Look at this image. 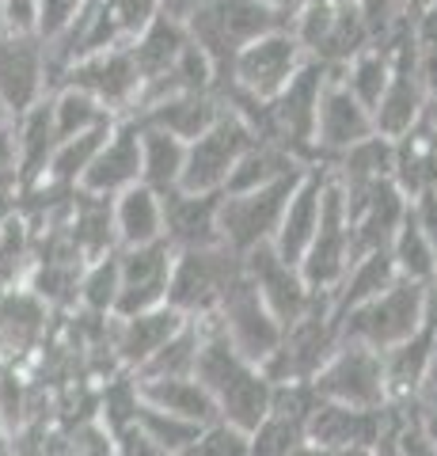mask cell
<instances>
[{
    "mask_svg": "<svg viewBox=\"0 0 437 456\" xmlns=\"http://www.w3.org/2000/svg\"><path fill=\"white\" fill-rule=\"evenodd\" d=\"M202 323H206V338H202V354H198V365H194V377H198L202 388L214 395L221 422L251 434L263 422L266 411H271L274 384L263 377V369L255 362H247L244 354L224 338L221 323L214 316H206Z\"/></svg>",
    "mask_w": 437,
    "mask_h": 456,
    "instance_id": "6da1fadb",
    "label": "cell"
},
{
    "mask_svg": "<svg viewBox=\"0 0 437 456\" xmlns=\"http://www.w3.org/2000/svg\"><path fill=\"white\" fill-rule=\"evenodd\" d=\"M281 27H289V16H281L278 8L263 4V0H209L202 12H194L187 20V35L214 65L217 84L229 80V69L239 50L263 35L281 31Z\"/></svg>",
    "mask_w": 437,
    "mask_h": 456,
    "instance_id": "7a4b0ae2",
    "label": "cell"
},
{
    "mask_svg": "<svg viewBox=\"0 0 437 456\" xmlns=\"http://www.w3.org/2000/svg\"><path fill=\"white\" fill-rule=\"evenodd\" d=\"M426 301H430V285L396 278L384 293L369 297L365 305L350 308L338 320V342H358L376 354H388L392 346L411 338L422 320H426Z\"/></svg>",
    "mask_w": 437,
    "mask_h": 456,
    "instance_id": "3957f363",
    "label": "cell"
},
{
    "mask_svg": "<svg viewBox=\"0 0 437 456\" xmlns=\"http://www.w3.org/2000/svg\"><path fill=\"white\" fill-rule=\"evenodd\" d=\"M335 69L308 61L301 65V73L281 88L271 103H266V134L263 141H271L281 152H289L297 164L312 167L320 164L316 156V107H320V92Z\"/></svg>",
    "mask_w": 437,
    "mask_h": 456,
    "instance_id": "277c9868",
    "label": "cell"
},
{
    "mask_svg": "<svg viewBox=\"0 0 437 456\" xmlns=\"http://www.w3.org/2000/svg\"><path fill=\"white\" fill-rule=\"evenodd\" d=\"M289 31L301 42L304 57L328 69H343L354 53L373 46L369 23L354 0H304L293 12Z\"/></svg>",
    "mask_w": 437,
    "mask_h": 456,
    "instance_id": "5b68a950",
    "label": "cell"
},
{
    "mask_svg": "<svg viewBox=\"0 0 437 456\" xmlns=\"http://www.w3.org/2000/svg\"><path fill=\"white\" fill-rule=\"evenodd\" d=\"M239 270H244V255L229 251L224 244L175 251L164 305L175 308L179 316H187V320L214 316L217 305H221V297H224V289L236 281Z\"/></svg>",
    "mask_w": 437,
    "mask_h": 456,
    "instance_id": "8992f818",
    "label": "cell"
},
{
    "mask_svg": "<svg viewBox=\"0 0 437 456\" xmlns=\"http://www.w3.org/2000/svg\"><path fill=\"white\" fill-rule=\"evenodd\" d=\"M422 103H426V73H422V50L415 42L411 20L396 27V35L388 38V84L384 95L373 110V126L384 137H403L418 130L422 122Z\"/></svg>",
    "mask_w": 437,
    "mask_h": 456,
    "instance_id": "52a82bcc",
    "label": "cell"
},
{
    "mask_svg": "<svg viewBox=\"0 0 437 456\" xmlns=\"http://www.w3.org/2000/svg\"><path fill=\"white\" fill-rule=\"evenodd\" d=\"M301 175L304 171H293V175L278 179V183H266V187H259V191L221 194V209H217L221 244L229 251H236V255H247L259 244H271L274 232H278L281 209H286L289 194L297 191Z\"/></svg>",
    "mask_w": 437,
    "mask_h": 456,
    "instance_id": "ba28073f",
    "label": "cell"
},
{
    "mask_svg": "<svg viewBox=\"0 0 437 456\" xmlns=\"http://www.w3.org/2000/svg\"><path fill=\"white\" fill-rule=\"evenodd\" d=\"M335 346H338V323L331 320V305L323 297L304 320L281 331L274 354L259 369L271 384H312V377L328 365Z\"/></svg>",
    "mask_w": 437,
    "mask_h": 456,
    "instance_id": "9c48e42d",
    "label": "cell"
},
{
    "mask_svg": "<svg viewBox=\"0 0 437 456\" xmlns=\"http://www.w3.org/2000/svg\"><path fill=\"white\" fill-rule=\"evenodd\" d=\"M255 145V134L247 130V122L224 107L221 118L209 126L202 137L187 141V160H182L179 191L187 194H221L229 171L236 160Z\"/></svg>",
    "mask_w": 437,
    "mask_h": 456,
    "instance_id": "30bf717a",
    "label": "cell"
},
{
    "mask_svg": "<svg viewBox=\"0 0 437 456\" xmlns=\"http://www.w3.org/2000/svg\"><path fill=\"white\" fill-rule=\"evenodd\" d=\"M53 88H80L103 110L115 114V118H130L137 107V95H141V73H137L130 50L115 46V50H100V53L69 61Z\"/></svg>",
    "mask_w": 437,
    "mask_h": 456,
    "instance_id": "8fae6325",
    "label": "cell"
},
{
    "mask_svg": "<svg viewBox=\"0 0 437 456\" xmlns=\"http://www.w3.org/2000/svg\"><path fill=\"white\" fill-rule=\"evenodd\" d=\"M304 61L308 57L301 50V42L293 38L289 27H281V31L263 35L251 42V46L239 50L229 69V80H217V84H232V88L259 99V103H271V99L301 73Z\"/></svg>",
    "mask_w": 437,
    "mask_h": 456,
    "instance_id": "7c38bea8",
    "label": "cell"
},
{
    "mask_svg": "<svg viewBox=\"0 0 437 456\" xmlns=\"http://www.w3.org/2000/svg\"><path fill=\"white\" fill-rule=\"evenodd\" d=\"M354 263V244H350V224H346V202H343V191L338 183L328 179L323 187V202H320V224H316V236L308 244L304 259H301V278L312 293L328 297L343 274Z\"/></svg>",
    "mask_w": 437,
    "mask_h": 456,
    "instance_id": "4fadbf2b",
    "label": "cell"
},
{
    "mask_svg": "<svg viewBox=\"0 0 437 456\" xmlns=\"http://www.w3.org/2000/svg\"><path fill=\"white\" fill-rule=\"evenodd\" d=\"M312 392L350 407H392L384 388V362L376 350L358 342H338L328 365L312 377Z\"/></svg>",
    "mask_w": 437,
    "mask_h": 456,
    "instance_id": "5bb4252c",
    "label": "cell"
},
{
    "mask_svg": "<svg viewBox=\"0 0 437 456\" xmlns=\"http://www.w3.org/2000/svg\"><path fill=\"white\" fill-rule=\"evenodd\" d=\"M407 411L411 407H350L316 395L308 415V441L338 449H376V441L396 430Z\"/></svg>",
    "mask_w": 437,
    "mask_h": 456,
    "instance_id": "9a60e30c",
    "label": "cell"
},
{
    "mask_svg": "<svg viewBox=\"0 0 437 456\" xmlns=\"http://www.w3.org/2000/svg\"><path fill=\"white\" fill-rule=\"evenodd\" d=\"M214 320L221 323L224 338H229L232 346L255 365H263L266 358H271L278 338H281V323L259 301V293H255V285H251L247 270H239L236 281L224 289Z\"/></svg>",
    "mask_w": 437,
    "mask_h": 456,
    "instance_id": "2e32d148",
    "label": "cell"
},
{
    "mask_svg": "<svg viewBox=\"0 0 437 456\" xmlns=\"http://www.w3.org/2000/svg\"><path fill=\"white\" fill-rule=\"evenodd\" d=\"M244 270H247L251 285H255L259 301L266 305V312H271V316L281 323V331L293 327L297 320H304L308 312L323 301V293L308 289L304 278H301V270L281 259L271 244H259L255 251H247L244 255Z\"/></svg>",
    "mask_w": 437,
    "mask_h": 456,
    "instance_id": "e0dca14e",
    "label": "cell"
},
{
    "mask_svg": "<svg viewBox=\"0 0 437 456\" xmlns=\"http://www.w3.org/2000/svg\"><path fill=\"white\" fill-rule=\"evenodd\" d=\"M50 95V61L46 42L38 35L8 31L0 38V103L12 118L31 110L38 99Z\"/></svg>",
    "mask_w": 437,
    "mask_h": 456,
    "instance_id": "ac0fdd59",
    "label": "cell"
},
{
    "mask_svg": "<svg viewBox=\"0 0 437 456\" xmlns=\"http://www.w3.org/2000/svg\"><path fill=\"white\" fill-rule=\"evenodd\" d=\"M175 248L167 240L145 248H118V301L115 316H137V312L160 308L167 297Z\"/></svg>",
    "mask_w": 437,
    "mask_h": 456,
    "instance_id": "d6986e66",
    "label": "cell"
},
{
    "mask_svg": "<svg viewBox=\"0 0 437 456\" xmlns=\"http://www.w3.org/2000/svg\"><path fill=\"white\" fill-rule=\"evenodd\" d=\"M373 134H376L373 114L343 88L338 69H335L328 77V84H323L320 107H316V156H320V164L331 167L335 156H343L350 145H358V141L373 137Z\"/></svg>",
    "mask_w": 437,
    "mask_h": 456,
    "instance_id": "ffe728a7",
    "label": "cell"
},
{
    "mask_svg": "<svg viewBox=\"0 0 437 456\" xmlns=\"http://www.w3.org/2000/svg\"><path fill=\"white\" fill-rule=\"evenodd\" d=\"M50 331V305L27 289L12 285L0 289V358L20 369L27 358L42 350V338Z\"/></svg>",
    "mask_w": 437,
    "mask_h": 456,
    "instance_id": "44dd1931",
    "label": "cell"
},
{
    "mask_svg": "<svg viewBox=\"0 0 437 456\" xmlns=\"http://www.w3.org/2000/svg\"><path fill=\"white\" fill-rule=\"evenodd\" d=\"M328 179H331V167L328 164L304 167L297 191L289 194L286 209H281V221H278V232L271 240V248L286 263H293V266H301L304 251H308V244H312V236H316L320 202H323V187H328Z\"/></svg>",
    "mask_w": 437,
    "mask_h": 456,
    "instance_id": "7402d4cb",
    "label": "cell"
},
{
    "mask_svg": "<svg viewBox=\"0 0 437 456\" xmlns=\"http://www.w3.org/2000/svg\"><path fill=\"white\" fill-rule=\"evenodd\" d=\"M134 183H141V134L130 118H118L110 126L103 149L95 152L92 167L84 171L77 191L100 194V198H118L122 191H130Z\"/></svg>",
    "mask_w": 437,
    "mask_h": 456,
    "instance_id": "603a6c76",
    "label": "cell"
},
{
    "mask_svg": "<svg viewBox=\"0 0 437 456\" xmlns=\"http://www.w3.org/2000/svg\"><path fill=\"white\" fill-rule=\"evenodd\" d=\"M182 323H187V316H179L167 305L137 312V316H115L110 320V350H115V358L125 373H137Z\"/></svg>",
    "mask_w": 437,
    "mask_h": 456,
    "instance_id": "cb8c5ba5",
    "label": "cell"
},
{
    "mask_svg": "<svg viewBox=\"0 0 437 456\" xmlns=\"http://www.w3.org/2000/svg\"><path fill=\"white\" fill-rule=\"evenodd\" d=\"M160 202H164V240L175 251L221 244V232H217L221 194H187L175 187L160 194Z\"/></svg>",
    "mask_w": 437,
    "mask_h": 456,
    "instance_id": "d4e9b609",
    "label": "cell"
},
{
    "mask_svg": "<svg viewBox=\"0 0 437 456\" xmlns=\"http://www.w3.org/2000/svg\"><path fill=\"white\" fill-rule=\"evenodd\" d=\"M224 114V103L221 95L209 88V92H187V95H172V99H160V103H149L134 110L130 118L137 126H149V130H164L179 137L182 145L194 137H202L209 126H214L217 118Z\"/></svg>",
    "mask_w": 437,
    "mask_h": 456,
    "instance_id": "484cf974",
    "label": "cell"
},
{
    "mask_svg": "<svg viewBox=\"0 0 437 456\" xmlns=\"http://www.w3.org/2000/svg\"><path fill=\"white\" fill-rule=\"evenodd\" d=\"M110 213H115L118 248H145L164 240V202L145 183H134L130 191L110 198Z\"/></svg>",
    "mask_w": 437,
    "mask_h": 456,
    "instance_id": "4316f807",
    "label": "cell"
},
{
    "mask_svg": "<svg viewBox=\"0 0 437 456\" xmlns=\"http://www.w3.org/2000/svg\"><path fill=\"white\" fill-rule=\"evenodd\" d=\"M190 46V35H187V23H175V20H167V16H152L149 27L141 31L130 46V57H134V65H137V73H141V88L152 80H160L167 69H175V61L182 57V50Z\"/></svg>",
    "mask_w": 437,
    "mask_h": 456,
    "instance_id": "83f0119b",
    "label": "cell"
},
{
    "mask_svg": "<svg viewBox=\"0 0 437 456\" xmlns=\"http://www.w3.org/2000/svg\"><path fill=\"white\" fill-rule=\"evenodd\" d=\"M137 395H141V403H149V407H157V411H167V415H179V419H187V422H198V426L221 422V411L214 403V395L202 388L198 377L137 380Z\"/></svg>",
    "mask_w": 437,
    "mask_h": 456,
    "instance_id": "f1b7e54d",
    "label": "cell"
},
{
    "mask_svg": "<svg viewBox=\"0 0 437 456\" xmlns=\"http://www.w3.org/2000/svg\"><path fill=\"white\" fill-rule=\"evenodd\" d=\"M16 126V149H20V191L35 187L46 175V164L53 149H58V134H53V110L50 95L38 99L31 110H23L20 118H12Z\"/></svg>",
    "mask_w": 437,
    "mask_h": 456,
    "instance_id": "f546056e",
    "label": "cell"
},
{
    "mask_svg": "<svg viewBox=\"0 0 437 456\" xmlns=\"http://www.w3.org/2000/svg\"><path fill=\"white\" fill-rule=\"evenodd\" d=\"M396 263H392V251H369V255H361V259L350 263V270L343 274V281L335 285V289L328 293V305H331V320L338 323L346 316L350 308H358L365 305L369 297L376 293H384L392 281H396Z\"/></svg>",
    "mask_w": 437,
    "mask_h": 456,
    "instance_id": "4dcf8cb0",
    "label": "cell"
},
{
    "mask_svg": "<svg viewBox=\"0 0 437 456\" xmlns=\"http://www.w3.org/2000/svg\"><path fill=\"white\" fill-rule=\"evenodd\" d=\"M137 134H141V183L157 194L175 191L182 175V160H187V145L164 130H149V126H137Z\"/></svg>",
    "mask_w": 437,
    "mask_h": 456,
    "instance_id": "1f68e13d",
    "label": "cell"
},
{
    "mask_svg": "<svg viewBox=\"0 0 437 456\" xmlns=\"http://www.w3.org/2000/svg\"><path fill=\"white\" fill-rule=\"evenodd\" d=\"M293 171H304V164H297L289 152H281L271 141H255L244 156L236 160V167L229 171L224 179V191L221 194H247V191H259L266 183H278L293 175Z\"/></svg>",
    "mask_w": 437,
    "mask_h": 456,
    "instance_id": "d6a6232c",
    "label": "cell"
},
{
    "mask_svg": "<svg viewBox=\"0 0 437 456\" xmlns=\"http://www.w3.org/2000/svg\"><path fill=\"white\" fill-rule=\"evenodd\" d=\"M202 338H206V323L202 320H187L179 331L152 354V358L137 369V380H164V377H194L202 354Z\"/></svg>",
    "mask_w": 437,
    "mask_h": 456,
    "instance_id": "836d02e7",
    "label": "cell"
},
{
    "mask_svg": "<svg viewBox=\"0 0 437 456\" xmlns=\"http://www.w3.org/2000/svg\"><path fill=\"white\" fill-rule=\"evenodd\" d=\"M392 263H396V274L407 281H418V285H433L437 281V259H433V248L422 224L415 221V209L407 206V217L400 221L396 236H392Z\"/></svg>",
    "mask_w": 437,
    "mask_h": 456,
    "instance_id": "e575fe53",
    "label": "cell"
},
{
    "mask_svg": "<svg viewBox=\"0 0 437 456\" xmlns=\"http://www.w3.org/2000/svg\"><path fill=\"white\" fill-rule=\"evenodd\" d=\"M110 126H115V122L95 126V130H88V134H77V137L58 141V149H53L50 164H46V175H42V179H46V183H58V187H80L84 171L92 167L95 152L103 149Z\"/></svg>",
    "mask_w": 437,
    "mask_h": 456,
    "instance_id": "d590c367",
    "label": "cell"
},
{
    "mask_svg": "<svg viewBox=\"0 0 437 456\" xmlns=\"http://www.w3.org/2000/svg\"><path fill=\"white\" fill-rule=\"evenodd\" d=\"M35 255H38V240L31 224L16 209H8L0 217V289H12V285H20L31 274Z\"/></svg>",
    "mask_w": 437,
    "mask_h": 456,
    "instance_id": "8d00e7d4",
    "label": "cell"
},
{
    "mask_svg": "<svg viewBox=\"0 0 437 456\" xmlns=\"http://www.w3.org/2000/svg\"><path fill=\"white\" fill-rule=\"evenodd\" d=\"M338 80H343V88L373 114L380 95H384V84H388V46H365L361 53H354L343 69H338Z\"/></svg>",
    "mask_w": 437,
    "mask_h": 456,
    "instance_id": "74e56055",
    "label": "cell"
},
{
    "mask_svg": "<svg viewBox=\"0 0 437 456\" xmlns=\"http://www.w3.org/2000/svg\"><path fill=\"white\" fill-rule=\"evenodd\" d=\"M50 110H53V134H58V141L88 134V130H95V126L118 122L115 114L103 110L92 95H84L80 88H53L50 92Z\"/></svg>",
    "mask_w": 437,
    "mask_h": 456,
    "instance_id": "f35d334b",
    "label": "cell"
},
{
    "mask_svg": "<svg viewBox=\"0 0 437 456\" xmlns=\"http://www.w3.org/2000/svg\"><path fill=\"white\" fill-rule=\"evenodd\" d=\"M115 301H118V251H107L100 259L84 263L77 305L80 312H92V316H115Z\"/></svg>",
    "mask_w": 437,
    "mask_h": 456,
    "instance_id": "ab89813d",
    "label": "cell"
},
{
    "mask_svg": "<svg viewBox=\"0 0 437 456\" xmlns=\"http://www.w3.org/2000/svg\"><path fill=\"white\" fill-rule=\"evenodd\" d=\"M134 426H137L141 437L152 441L157 449H164L167 456H179L187 445H194L198 434H202L198 422H187V419H179V415H167V411H157V407H149V403H137Z\"/></svg>",
    "mask_w": 437,
    "mask_h": 456,
    "instance_id": "60d3db41",
    "label": "cell"
},
{
    "mask_svg": "<svg viewBox=\"0 0 437 456\" xmlns=\"http://www.w3.org/2000/svg\"><path fill=\"white\" fill-rule=\"evenodd\" d=\"M27 422H31V392H27V380L20 377V369H4V373H0V430L8 437H16Z\"/></svg>",
    "mask_w": 437,
    "mask_h": 456,
    "instance_id": "b9f144b4",
    "label": "cell"
},
{
    "mask_svg": "<svg viewBox=\"0 0 437 456\" xmlns=\"http://www.w3.org/2000/svg\"><path fill=\"white\" fill-rule=\"evenodd\" d=\"M179 456H251V445H247V434L236 430V426L209 422V426H202L198 441L187 445Z\"/></svg>",
    "mask_w": 437,
    "mask_h": 456,
    "instance_id": "7bdbcfd3",
    "label": "cell"
},
{
    "mask_svg": "<svg viewBox=\"0 0 437 456\" xmlns=\"http://www.w3.org/2000/svg\"><path fill=\"white\" fill-rule=\"evenodd\" d=\"M88 0H35V35L46 42H58L69 27L77 23Z\"/></svg>",
    "mask_w": 437,
    "mask_h": 456,
    "instance_id": "ee69618b",
    "label": "cell"
},
{
    "mask_svg": "<svg viewBox=\"0 0 437 456\" xmlns=\"http://www.w3.org/2000/svg\"><path fill=\"white\" fill-rule=\"evenodd\" d=\"M20 191V149H16V126L0 122V202L12 206Z\"/></svg>",
    "mask_w": 437,
    "mask_h": 456,
    "instance_id": "f6af8a7d",
    "label": "cell"
},
{
    "mask_svg": "<svg viewBox=\"0 0 437 456\" xmlns=\"http://www.w3.org/2000/svg\"><path fill=\"white\" fill-rule=\"evenodd\" d=\"M396 449H400V456H437V445L418 426L415 407L407 411V415L400 419V426H396Z\"/></svg>",
    "mask_w": 437,
    "mask_h": 456,
    "instance_id": "bcb514c9",
    "label": "cell"
},
{
    "mask_svg": "<svg viewBox=\"0 0 437 456\" xmlns=\"http://www.w3.org/2000/svg\"><path fill=\"white\" fill-rule=\"evenodd\" d=\"M8 31L16 35H35V0H0Z\"/></svg>",
    "mask_w": 437,
    "mask_h": 456,
    "instance_id": "7dc6e473",
    "label": "cell"
},
{
    "mask_svg": "<svg viewBox=\"0 0 437 456\" xmlns=\"http://www.w3.org/2000/svg\"><path fill=\"white\" fill-rule=\"evenodd\" d=\"M411 209H415V221L422 224V232H426L430 248H433V259H437V194L426 191V194L411 198Z\"/></svg>",
    "mask_w": 437,
    "mask_h": 456,
    "instance_id": "c3c4849f",
    "label": "cell"
},
{
    "mask_svg": "<svg viewBox=\"0 0 437 456\" xmlns=\"http://www.w3.org/2000/svg\"><path fill=\"white\" fill-rule=\"evenodd\" d=\"M415 407H437V335H433V350H430L426 373H422V388H418Z\"/></svg>",
    "mask_w": 437,
    "mask_h": 456,
    "instance_id": "681fc988",
    "label": "cell"
},
{
    "mask_svg": "<svg viewBox=\"0 0 437 456\" xmlns=\"http://www.w3.org/2000/svg\"><path fill=\"white\" fill-rule=\"evenodd\" d=\"M209 0H160V16L175 20V23H187L194 12H202Z\"/></svg>",
    "mask_w": 437,
    "mask_h": 456,
    "instance_id": "f907efd6",
    "label": "cell"
},
{
    "mask_svg": "<svg viewBox=\"0 0 437 456\" xmlns=\"http://www.w3.org/2000/svg\"><path fill=\"white\" fill-rule=\"evenodd\" d=\"M369 452L373 449H338V445H312V441H308V445H301L293 456H369Z\"/></svg>",
    "mask_w": 437,
    "mask_h": 456,
    "instance_id": "816d5d0a",
    "label": "cell"
},
{
    "mask_svg": "<svg viewBox=\"0 0 437 456\" xmlns=\"http://www.w3.org/2000/svg\"><path fill=\"white\" fill-rule=\"evenodd\" d=\"M415 415H418V426L426 430V437L437 445V407H415Z\"/></svg>",
    "mask_w": 437,
    "mask_h": 456,
    "instance_id": "f5cc1de1",
    "label": "cell"
},
{
    "mask_svg": "<svg viewBox=\"0 0 437 456\" xmlns=\"http://www.w3.org/2000/svg\"><path fill=\"white\" fill-rule=\"evenodd\" d=\"M369 456H400V449H396V430H392L388 437H380V441H376V449H373Z\"/></svg>",
    "mask_w": 437,
    "mask_h": 456,
    "instance_id": "db71d44e",
    "label": "cell"
},
{
    "mask_svg": "<svg viewBox=\"0 0 437 456\" xmlns=\"http://www.w3.org/2000/svg\"><path fill=\"white\" fill-rule=\"evenodd\" d=\"M400 4H403V16H407V20H415V16H422V12L433 4V0H400Z\"/></svg>",
    "mask_w": 437,
    "mask_h": 456,
    "instance_id": "11a10c76",
    "label": "cell"
},
{
    "mask_svg": "<svg viewBox=\"0 0 437 456\" xmlns=\"http://www.w3.org/2000/svg\"><path fill=\"white\" fill-rule=\"evenodd\" d=\"M422 137H426V149H430V156L437 160V126H430V130H422Z\"/></svg>",
    "mask_w": 437,
    "mask_h": 456,
    "instance_id": "9f6ffc18",
    "label": "cell"
},
{
    "mask_svg": "<svg viewBox=\"0 0 437 456\" xmlns=\"http://www.w3.org/2000/svg\"><path fill=\"white\" fill-rule=\"evenodd\" d=\"M0 456H12V437L0 430Z\"/></svg>",
    "mask_w": 437,
    "mask_h": 456,
    "instance_id": "6f0895ef",
    "label": "cell"
},
{
    "mask_svg": "<svg viewBox=\"0 0 437 456\" xmlns=\"http://www.w3.org/2000/svg\"><path fill=\"white\" fill-rule=\"evenodd\" d=\"M8 35V23H4V12H0V38Z\"/></svg>",
    "mask_w": 437,
    "mask_h": 456,
    "instance_id": "680465c9",
    "label": "cell"
},
{
    "mask_svg": "<svg viewBox=\"0 0 437 456\" xmlns=\"http://www.w3.org/2000/svg\"><path fill=\"white\" fill-rule=\"evenodd\" d=\"M0 122H12V114L4 110V103H0Z\"/></svg>",
    "mask_w": 437,
    "mask_h": 456,
    "instance_id": "91938a15",
    "label": "cell"
},
{
    "mask_svg": "<svg viewBox=\"0 0 437 456\" xmlns=\"http://www.w3.org/2000/svg\"><path fill=\"white\" fill-rule=\"evenodd\" d=\"M430 191H433V194H437V179H433V187H430Z\"/></svg>",
    "mask_w": 437,
    "mask_h": 456,
    "instance_id": "94428289",
    "label": "cell"
},
{
    "mask_svg": "<svg viewBox=\"0 0 437 456\" xmlns=\"http://www.w3.org/2000/svg\"><path fill=\"white\" fill-rule=\"evenodd\" d=\"M46 449H50V445H46Z\"/></svg>",
    "mask_w": 437,
    "mask_h": 456,
    "instance_id": "6125c7cd",
    "label": "cell"
}]
</instances>
